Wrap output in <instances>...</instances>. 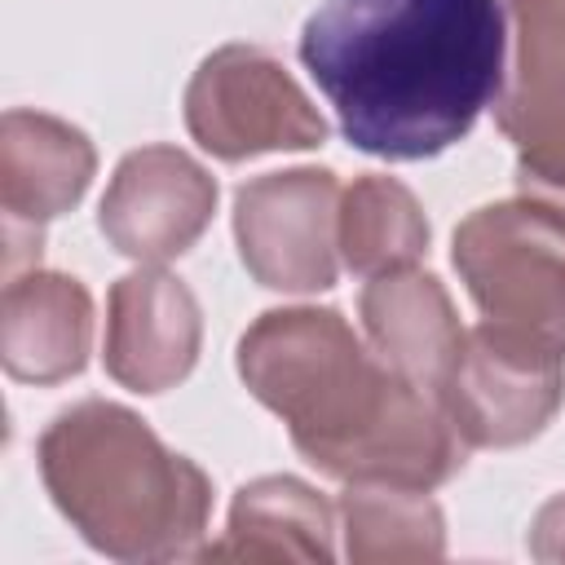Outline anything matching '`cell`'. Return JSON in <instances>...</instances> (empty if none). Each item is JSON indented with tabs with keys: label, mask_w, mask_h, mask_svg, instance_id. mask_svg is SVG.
Returning <instances> with one entry per match:
<instances>
[{
	"label": "cell",
	"mask_w": 565,
	"mask_h": 565,
	"mask_svg": "<svg viewBox=\"0 0 565 565\" xmlns=\"http://www.w3.org/2000/svg\"><path fill=\"white\" fill-rule=\"evenodd\" d=\"M344 556L358 565L437 561L446 552V516L428 490L411 486H344L335 499Z\"/></svg>",
	"instance_id": "cell-15"
},
{
	"label": "cell",
	"mask_w": 565,
	"mask_h": 565,
	"mask_svg": "<svg viewBox=\"0 0 565 565\" xmlns=\"http://www.w3.org/2000/svg\"><path fill=\"white\" fill-rule=\"evenodd\" d=\"M530 556L534 561H565V490L552 494L530 521Z\"/></svg>",
	"instance_id": "cell-18"
},
{
	"label": "cell",
	"mask_w": 565,
	"mask_h": 565,
	"mask_svg": "<svg viewBox=\"0 0 565 565\" xmlns=\"http://www.w3.org/2000/svg\"><path fill=\"white\" fill-rule=\"evenodd\" d=\"M185 128L221 163L327 141V119L309 93L260 44H225L199 62L185 84Z\"/></svg>",
	"instance_id": "cell-5"
},
{
	"label": "cell",
	"mask_w": 565,
	"mask_h": 565,
	"mask_svg": "<svg viewBox=\"0 0 565 565\" xmlns=\"http://www.w3.org/2000/svg\"><path fill=\"white\" fill-rule=\"evenodd\" d=\"M358 313L375 358L388 371H397L406 384L441 397L468 335V327H459V313L441 278L415 265L366 278L358 296Z\"/></svg>",
	"instance_id": "cell-11"
},
{
	"label": "cell",
	"mask_w": 565,
	"mask_h": 565,
	"mask_svg": "<svg viewBox=\"0 0 565 565\" xmlns=\"http://www.w3.org/2000/svg\"><path fill=\"white\" fill-rule=\"evenodd\" d=\"M516 190H521V199H530L565 221V146L521 150L516 154Z\"/></svg>",
	"instance_id": "cell-17"
},
{
	"label": "cell",
	"mask_w": 565,
	"mask_h": 565,
	"mask_svg": "<svg viewBox=\"0 0 565 565\" xmlns=\"http://www.w3.org/2000/svg\"><path fill=\"white\" fill-rule=\"evenodd\" d=\"M93 349V296L79 278L31 265L4 282L0 362L22 384H62Z\"/></svg>",
	"instance_id": "cell-12"
},
{
	"label": "cell",
	"mask_w": 565,
	"mask_h": 565,
	"mask_svg": "<svg viewBox=\"0 0 565 565\" xmlns=\"http://www.w3.org/2000/svg\"><path fill=\"white\" fill-rule=\"evenodd\" d=\"M565 397V349L477 322L463 335L459 362L441 388V402L468 446L512 450L534 441Z\"/></svg>",
	"instance_id": "cell-6"
},
{
	"label": "cell",
	"mask_w": 565,
	"mask_h": 565,
	"mask_svg": "<svg viewBox=\"0 0 565 565\" xmlns=\"http://www.w3.org/2000/svg\"><path fill=\"white\" fill-rule=\"evenodd\" d=\"M335 503H327L300 477L247 481L225 516V534L199 547L203 561H331L335 556Z\"/></svg>",
	"instance_id": "cell-14"
},
{
	"label": "cell",
	"mask_w": 565,
	"mask_h": 565,
	"mask_svg": "<svg viewBox=\"0 0 565 565\" xmlns=\"http://www.w3.org/2000/svg\"><path fill=\"white\" fill-rule=\"evenodd\" d=\"M428 252V221L419 199L384 172H362L340 194V260L358 278H380L419 265Z\"/></svg>",
	"instance_id": "cell-16"
},
{
	"label": "cell",
	"mask_w": 565,
	"mask_h": 565,
	"mask_svg": "<svg viewBox=\"0 0 565 565\" xmlns=\"http://www.w3.org/2000/svg\"><path fill=\"white\" fill-rule=\"evenodd\" d=\"M450 260L481 322L565 349V221L530 199L468 212Z\"/></svg>",
	"instance_id": "cell-4"
},
{
	"label": "cell",
	"mask_w": 565,
	"mask_h": 565,
	"mask_svg": "<svg viewBox=\"0 0 565 565\" xmlns=\"http://www.w3.org/2000/svg\"><path fill=\"white\" fill-rule=\"evenodd\" d=\"M97 172L93 141L44 110H9L0 119V212H4V274L40 260L44 225L71 212Z\"/></svg>",
	"instance_id": "cell-8"
},
{
	"label": "cell",
	"mask_w": 565,
	"mask_h": 565,
	"mask_svg": "<svg viewBox=\"0 0 565 565\" xmlns=\"http://www.w3.org/2000/svg\"><path fill=\"white\" fill-rule=\"evenodd\" d=\"M203 344L194 291L163 265H137L106 300V375L132 393L177 388Z\"/></svg>",
	"instance_id": "cell-10"
},
{
	"label": "cell",
	"mask_w": 565,
	"mask_h": 565,
	"mask_svg": "<svg viewBox=\"0 0 565 565\" xmlns=\"http://www.w3.org/2000/svg\"><path fill=\"white\" fill-rule=\"evenodd\" d=\"M53 508L115 561L199 556L212 516L207 472L119 402H75L35 441Z\"/></svg>",
	"instance_id": "cell-3"
},
{
	"label": "cell",
	"mask_w": 565,
	"mask_h": 565,
	"mask_svg": "<svg viewBox=\"0 0 565 565\" xmlns=\"http://www.w3.org/2000/svg\"><path fill=\"white\" fill-rule=\"evenodd\" d=\"M238 375L291 446L344 486L437 490L472 450L446 402L388 371L340 309L260 313L238 340Z\"/></svg>",
	"instance_id": "cell-2"
},
{
	"label": "cell",
	"mask_w": 565,
	"mask_h": 565,
	"mask_svg": "<svg viewBox=\"0 0 565 565\" xmlns=\"http://www.w3.org/2000/svg\"><path fill=\"white\" fill-rule=\"evenodd\" d=\"M340 181L327 168L265 172L234 194V238L269 291H327L340 274Z\"/></svg>",
	"instance_id": "cell-7"
},
{
	"label": "cell",
	"mask_w": 565,
	"mask_h": 565,
	"mask_svg": "<svg viewBox=\"0 0 565 565\" xmlns=\"http://www.w3.org/2000/svg\"><path fill=\"white\" fill-rule=\"evenodd\" d=\"M503 57V0H322L300 31L340 132L397 163L463 141L499 97Z\"/></svg>",
	"instance_id": "cell-1"
},
{
	"label": "cell",
	"mask_w": 565,
	"mask_h": 565,
	"mask_svg": "<svg viewBox=\"0 0 565 565\" xmlns=\"http://www.w3.org/2000/svg\"><path fill=\"white\" fill-rule=\"evenodd\" d=\"M216 212V181L177 146H141L119 159L97 225L106 243L137 260L163 265L190 252Z\"/></svg>",
	"instance_id": "cell-9"
},
{
	"label": "cell",
	"mask_w": 565,
	"mask_h": 565,
	"mask_svg": "<svg viewBox=\"0 0 565 565\" xmlns=\"http://www.w3.org/2000/svg\"><path fill=\"white\" fill-rule=\"evenodd\" d=\"M503 13L508 57L494 124L516 154L565 146V0H503Z\"/></svg>",
	"instance_id": "cell-13"
}]
</instances>
